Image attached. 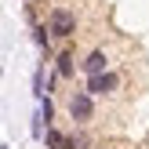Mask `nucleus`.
I'll list each match as a JSON object with an SVG mask.
<instances>
[{"label": "nucleus", "instance_id": "nucleus-4", "mask_svg": "<svg viewBox=\"0 0 149 149\" xmlns=\"http://www.w3.org/2000/svg\"><path fill=\"white\" fill-rule=\"evenodd\" d=\"M106 69H109V55H106L102 47L87 51L84 62H80V73H84V77H98V73H106Z\"/></svg>", "mask_w": 149, "mask_h": 149}, {"label": "nucleus", "instance_id": "nucleus-3", "mask_svg": "<svg viewBox=\"0 0 149 149\" xmlns=\"http://www.w3.org/2000/svg\"><path fill=\"white\" fill-rule=\"evenodd\" d=\"M116 87H120V77H116L113 69H106V73H98V77H87L84 91H91L95 98H102V95H113Z\"/></svg>", "mask_w": 149, "mask_h": 149}, {"label": "nucleus", "instance_id": "nucleus-2", "mask_svg": "<svg viewBox=\"0 0 149 149\" xmlns=\"http://www.w3.org/2000/svg\"><path fill=\"white\" fill-rule=\"evenodd\" d=\"M65 109H69L73 124H87V120H95V95H91V91H73L69 102H65Z\"/></svg>", "mask_w": 149, "mask_h": 149}, {"label": "nucleus", "instance_id": "nucleus-1", "mask_svg": "<svg viewBox=\"0 0 149 149\" xmlns=\"http://www.w3.org/2000/svg\"><path fill=\"white\" fill-rule=\"evenodd\" d=\"M47 29H51V36H58V40H69L73 33H77V15L69 11V7H51L47 11Z\"/></svg>", "mask_w": 149, "mask_h": 149}, {"label": "nucleus", "instance_id": "nucleus-5", "mask_svg": "<svg viewBox=\"0 0 149 149\" xmlns=\"http://www.w3.org/2000/svg\"><path fill=\"white\" fill-rule=\"evenodd\" d=\"M55 69H58V77H73V73H77V65H73V51H62V55L55 58Z\"/></svg>", "mask_w": 149, "mask_h": 149}, {"label": "nucleus", "instance_id": "nucleus-6", "mask_svg": "<svg viewBox=\"0 0 149 149\" xmlns=\"http://www.w3.org/2000/svg\"><path fill=\"white\" fill-rule=\"evenodd\" d=\"M51 116H55V106H51V98H40V120L51 124Z\"/></svg>", "mask_w": 149, "mask_h": 149}]
</instances>
